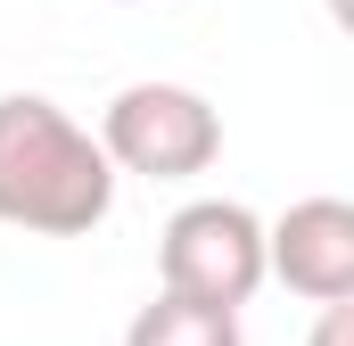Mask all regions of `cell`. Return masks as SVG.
Returning a JSON list of instances; mask_svg holds the SVG:
<instances>
[{"instance_id":"cell-1","label":"cell","mask_w":354,"mask_h":346,"mask_svg":"<svg viewBox=\"0 0 354 346\" xmlns=\"http://www.w3.org/2000/svg\"><path fill=\"white\" fill-rule=\"evenodd\" d=\"M115 206V165L99 157L83 124L41 99L8 91L0 99V223L41 231V239H83Z\"/></svg>"},{"instance_id":"cell-2","label":"cell","mask_w":354,"mask_h":346,"mask_svg":"<svg viewBox=\"0 0 354 346\" xmlns=\"http://www.w3.org/2000/svg\"><path fill=\"white\" fill-rule=\"evenodd\" d=\"M99 157L140 181H198L223 157V116L189 83H124L99 116Z\"/></svg>"},{"instance_id":"cell-3","label":"cell","mask_w":354,"mask_h":346,"mask_svg":"<svg viewBox=\"0 0 354 346\" xmlns=\"http://www.w3.org/2000/svg\"><path fill=\"white\" fill-rule=\"evenodd\" d=\"M157 280L181 305L239 313L264 289V223L239 198H189L165 223V239H157Z\"/></svg>"},{"instance_id":"cell-4","label":"cell","mask_w":354,"mask_h":346,"mask_svg":"<svg viewBox=\"0 0 354 346\" xmlns=\"http://www.w3.org/2000/svg\"><path fill=\"white\" fill-rule=\"evenodd\" d=\"M264 280L313 297V305H346L354 297V206L346 198H297L264 231Z\"/></svg>"},{"instance_id":"cell-5","label":"cell","mask_w":354,"mask_h":346,"mask_svg":"<svg viewBox=\"0 0 354 346\" xmlns=\"http://www.w3.org/2000/svg\"><path fill=\"white\" fill-rule=\"evenodd\" d=\"M124 346H248L239 338V313H214V305H181V297H149L140 313H132V330Z\"/></svg>"}]
</instances>
